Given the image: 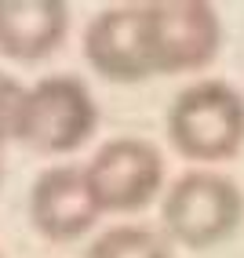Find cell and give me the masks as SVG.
<instances>
[{
    "mask_svg": "<svg viewBox=\"0 0 244 258\" xmlns=\"http://www.w3.org/2000/svg\"><path fill=\"white\" fill-rule=\"evenodd\" d=\"M244 218V193L233 178L215 171H186L164 189L161 222L168 244L208 251L226 244Z\"/></svg>",
    "mask_w": 244,
    "mask_h": 258,
    "instance_id": "cell-1",
    "label": "cell"
},
{
    "mask_svg": "<svg viewBox=\"0 0 244 258\" xmlns=\"http://www.w3.org/2000/svg\"><path fill=\"white\" fill-rule=\"evenodd\" d=\"M168 142L201 164L237 157L244 146V95L226 80L189 84L168 106Z\"/></svg>",
    "mask_w": 244,
    "mask_h": 258,
    "instance_id": "cell-2",
    "label": "cell"
},
{
    "mask_svg": "<svg viewBox=\"0 0 244 258\" xmlns=\"http://www.w3.org/2000/svg\"><path fill=\"white\" fill-rule=\"evenodd\" d=\"M99 127V106L80 77H44L26 91L19 142L40 157L77 153Z\"/></svg>",
    "mask_w": 244,
    "mask_h": 258,
    "instance_id": "cell-3",
    "label": "cell"
},
{
    "mask_svg": "<svg viewBox=\"0 0 244 258\" xmlns=\"http://www.w3.org/2000/svg\"><path fill=\"white\" fill-rule=\"evenodd\" d=\"M146 8L150 37V70L153 77L197 73L212 66L222 47L219 11L204 0H164Z\"/></svg>",
    "mask_w": 244,
    "mask_h": 258,
    "instance_id": "cell-4",
    "label": "cell"
},
{
    "mask_svg": "<svg viewBox=\"0 0 244 258\" xmlns=\"http://www.w3.org/2000/svg\"><path fill=\"white\" fill-rule=\"evenodd\" d=\"M84 182L99 215H131L164 189V157L146 139H110L84 164Z\"/></svg>",
    "mask_w": 244,
    "mask_h": 258,
    "instance_id": "cell-5",
    "label": "cell"
},
{
    "mask_svg": "<svg viewBox=\"0 0 244 258\" xmlns=\"http://www.w3.org/2000/svg\"><path fill=\"white\" fill-rule=\"evenodd\" d=\"M84 58L99 77L113 84H138L153 77L150 70V37H146V8H106L84 29Z\"/></svg>",
    "mask_w": 244,
    "mask_h": 258,
    "instance_id": "cell-6",
    "label": "cell"
},
{
    "mask_svg": "<svg viewBox=\"0 0 244 258\" xmlns=\"http://www.w3.org/2000/svg\"><path fill=\"white\" fill-rule=\"evenodd\" d=\"M29 222L51 244H69L95 229L99 208L88 193L80 164L47 167L29 189Z\"/></svg>",
    "mask_w": 244,
    "mask_h": 258,
    "instance_id": "cell-7",
    "label": "cell"
},
{
    "mask_svg": "<svg viewBox=\"0 0 244 258\" xmlns=\"http://www.w3.org/2000/svg\"><path fill=\"white\" fill-rule=\"evenodd\" d=\"M69 33L62 0H0V55L11 62H44Z\"/></svg>",
    "mask_w": 244,
    "mask_h": 258,
    "instance_id": "cell-8",
    "label": "cell"
},
{
    "mask_svg": "<svg viewBox=\"0 0 244 258\" xmlns=\"http://www.w3.org/2000/svg\"><path fill=\"white\" fill-rule=\"evenodd\" d=\"M84 258H175L164 233L146 226H117L95 236Z\"/></svg>",
    "mask_w": 244,
    "mask_h": 258,
    "instance_id": "cell-9",
    "label": "cell"
},
{
    "mask_svg": "<svg viewBox=\"0 0 244 258\" xmlns=\"http://www.w3.org/2000/svg\"><path fill=\"white\" fill-rule=\"evenodd\" d=\"M26 84L0 70V153L8 142H19L22 131V109H26Z\"/></svg>",
    "mask_w": 244,
    "mask_h": 258,
    "instance_id": "cell-10",
    "label": "cell"
},
{
    "mask_svg": "<svg viewBox=\"0 0 244 258\" xmlns=\"http://www.w3.org/2000/svg\"><path fill=\"white\" fill-rule=\"evenodd\" d=\"M0 182H4V153H0Z\"/></svg>",
    "mask_w": 244,
    "mask_h": 258,
    "instance_id": "cell-11",
    "label": "cell"
},
{
    "mask_svg": "<svg viewBox=\"0 0 244 258\" xmlns=\"http://www.w3.org/2000/svg\"><path fill=\"white\" fill-rule=\"evenodd\" d=\"M0 258H4V254H0Z\"/></svg>",
    "mask_w": 244,
    "mask_h": 258,
    "instance_id": "cell-12",
    "label": "cell"
}]
</instances>
